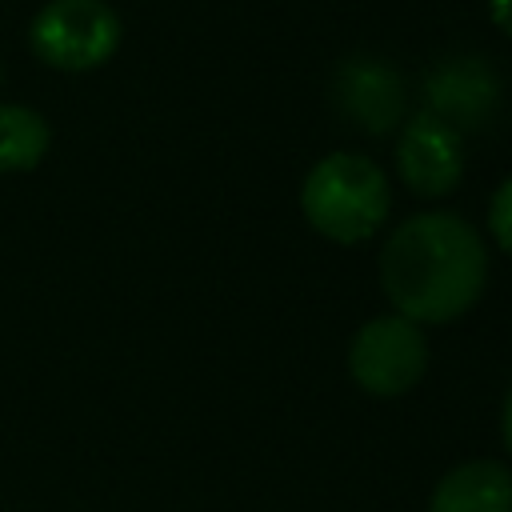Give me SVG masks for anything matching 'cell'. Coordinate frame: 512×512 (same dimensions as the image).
<instances>
[{"mask_svg": "<svg viewBox=\"0 0 512 512\" xmlns=\"http://www.w3.org/2000/svg\"><path fill=\"white\" fill-rule=\"evenodd\" d=\"M484 280V240L456 212H416L384 240L380 288L412 324L460 320L480 300Z\"/></svg>", "mask_w": 512, "mask_h": 512, "instance_id": "1", "label": "cell"}, {"mask_svg": "<svg viewBox=\"0 0 512 512\" xmlns=\"http://www.w3.org/2000/svg\"><path fill=\"white\" fill-rule=\"evenodd\" d=\"M392 208L388 176L360 152H332L316 160L300 184L304 220L332 244H360L380 232Z\"/></svg>", "mask_w": 512, "mask_h": 512, "instance_id": "2", "label": "cell"}, {"mask_svg": "<svg viewBox=\"0 0 512 512\" xmlns=\"http://www.w3.org/2000/svg\"><path fill=\"white\" fill-rule=\"evenodd\" d=\"M28 44L60 72H92L120 48V16L108 0H48L32 16Z\"/></svg>", "mask_w": 512, "mask_h": 512, "instance_id": "3", "label": "cell"}, {"mask_svg": "<svg viewBox=\"0 0 512 512\" xmlns=\"http://www.w3.org/2000/svg\"><path fill=\"white\" fill-rule=\"evenodd\" d=\"M428 368V340L424 328L404 320L400 312L372 316L356 328L348 344V376L360 392L392 400L420 384Z\"/></svg>", "mask_w": 512, "mask_h": 512, "instance_id": "4", "label": "cell"}, {"mask_svg": "<svg viewBox=\"0 0 512 512\" xmlns=\"http://www.w3.org/2000/svg\"><path fill=\"white\" fill-rule=\"evenodd\" d=\"M396 172L408 192L424 200L448 196L464 176V144L460 132L436 120L432 112H416L396 140Z\"/></svg>", "mask_w": 512, "mask_h": 512, "instance_id": "5", "label": "cell"}, {"mask_svg": "<svg viewBox=\"0 0 512 512\" xmlns=\"http://www.w3.org/2000/svg\"><path fill=\"white\" fill-rule=\"evenodd\" d=\"M336 108L348 124H356L368 136H384L404 120V80L384 60H344L332 84Z\"/></svg>", "mask_w": 512, "mask_h": 512, "instance_id": "6", "label": "cell"}, {"mask_svg": "<svg viewBox=\"0 0 512 512\" xmlns=\"http://www.w3.org/2000/svg\"><path fill=\"white\" fill-rule=\"evenodd\" d=\"M424 96H428V112L436 120H444L456 132H476L492 120V112L500 104V84L484 60L456 56L428 72Z\"/></svg>", "mask_w": 512, "mask_h": 512, "instance_id": "7", "label": "cell"}, {"mask_svg": "<svg viewBox=\"0 0 512 512\" xmlns=\"http://www.w3.org/2000/svg\"><path fill=\"white\" fill-rule=\"evenodd\" d=\"M428 512H512V468L500 460H464L440 476Z\"/></svg>", "mask_w": 512, "mask_h": 512, "instance_id": "8", "label": "cell"}, {"mask_svg": "<svg viewBox=\"0 0 512 512\" xmlns=\"http://www.w3.org/2000/svg\"><path fill=\"white\" fill-rule=\"evenodd\" d=\"M52 144L48 120L28 104H0V172H28Z\"/></svg>", "mask_w": 512, "mask_h": 512, "instance_id": "9", "label": "cell"}, {"mask_svg": "<svg viewBox=\"0 0 512 512\" xmlns=\"http://www.w3.org/2000/svg\"><path fill=\"white\" fill-rule=\"evenodd\" d=\"M488 228L496 236V244L504 252H512V176L492 192V204H488Z\"/></svg>", "mask_w": 512, "mask_h": 512, "instance_id": "10", "label": "cell"}, {"mask_svg": "<svg viewBox=\"0 0 512 512\" xmlns=\"http://www.w3.org/2000/svg\"><path fill=\"white\" fill-rule=\"evenodd\" d=\"M488 16H492V24L512 40V0H488Z\"/></svg>", "mask_w": 512, "mask_h": 512, "instance_id": "11", "label": "cell"}, {"mask_svg": "<svg viewBox=\"0 0 512 512\" xmlns=\"http://www.w3.org/2000/svg\"><path fill=\"white\" fill-rule=\"evenodd\" d=\"M500 436H504V448L512 452V384L504 392V412H500Z\"/></svg>", "mask_w": 512, "mask_h": 512, "instance_id": "12", "label": "cell"}]
</instances>
